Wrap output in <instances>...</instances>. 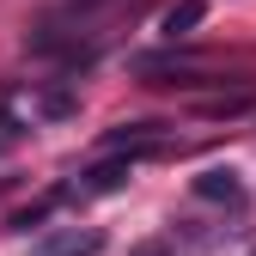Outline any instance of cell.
Returning a JSON list of instances; mask_svg holds the SVG:
<instances>
[{
  "label": "cell",
  "mask_w": 256,
  "mask_h": 256,
  "mask_svg": "<svg viewBox=\"0 0 256 256\" xmlns=\"http://www.w3.org/2000/svg\"><path fill=\"white\" fill-rule=\"evenodd\" d=\"M202 18H208V0H177V6L158 18V30H165V37L177 43V37H189V30H196Z\"/></svg>",
  "instance_id": "obj_4"
},
{
  "label": "cell",
  "mask_w": 256,
  "mask_h": 256,
  "mask_svg": "<svg viewBox=\"0 0 256 256\" xmlns=\"http://www.w3.org/2000/svg\"><path fill=\"white\" fill-rule=\"evenodd\" d=\"M189 189H196L202 202H244V183H238V171H232V165H208Z\"/></svg>",
  "instance_id": "obj_3"
},
{
  "label": "cell",
  "mask_w": 256,
  "mask_h": 256,
  "mask_svg": "<svg viewBox=\"0 0 256 256\" xmlns=\"http://www.w3.org/2000/svg\"><path fill=\"white\" fill-rule=\"evenodd\" d=\"M128 256H171V244H165V238H152V244H134Z\"/></svg>",
  "instance_id": "obj_7"
},
{
  "label": "cell",
  "mask_w": 256,
  "mask_h": 256,
  "mask_svg": "<svg viewBox=\"0 0 256 256\" xmlns=\"http://www.w3.org/2000/svg\"><path fill=\"white\" fill-rule=\"evenodd\" d=\"M0 189H6V177H0Z\"/></svg>",
  "instance_id": "obj_8"
},
{
  "label": "cell",
  "mask_w": 256,
  "mask_h": 256,
  "mask_svg": "<svg viewBox=\"0 0 256 256\" xmlns=\"http://www.w3.org/2000/svg\"><path fill=\"white\" fill-rule=\"evenodd\" d=\"M55 202H61V189H55V196H43L37 208H18V214L6 220V232H30V226H43V220H49V208H55Z\"/></svg>",
  "instance_id": "obj_5"
},
{
  "label": "cell",
  "mask_w": 256,
  "mask_h": 256,
  "mask_svg": "<svg viewBox=\"0 0 256 256\" xmlns=\"http://www.w3.org/2000/svg\"><path fill=\"white\" fill-rule=\"evenodd\" d=\"M37 250H43V256H98V250H104V232H98V226H55Z\"/></svg>",
  "instance_id": "obj_2"
},
{
  "label": "cell",
  "mask_w": 256,
  "mask_h": 256,
  "mask_svg": "<svg viewBox=\"0 0 256 256\" xmlns=\"http://www.w3.org/2000/svg\"><path fill=\"white\" fill-rule=\"evenodd\" d=\"M128 177H134V152H110V158H98L92 171H80L68 189H61V202L68 196H116Z\"/></svg>",
  "instance_id": "obj_1"
},
{
  "label": "cell",
  "mask_w": 256,
  "mask_h": 256,
  "mask_svg": "<svg viewBox=\"0 0 256 256\" xmlns=\"http://www.w3.org/2000/svg\"><path fill=\"white\" fill-rule=\"evenodd\" d=\"M250 110V92H232V98H208L202 116H244Z\"/></svg>",
  "instance_id": "obj_6"
}]
</instances>
